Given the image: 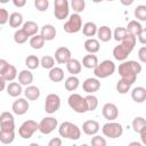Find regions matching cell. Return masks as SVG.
<instances>
[{
    "label": "cell",
    "mask_w": 146,
    "mask_h": 146,
    "mask_svg": "<svg viewBox=\"0 0 146 146\" xmlns=\"http://www.w3.org/2000/svg\"><path fill=\"white\" fill-rule=\"evenodd\" d=\"M97 31H98V27L94 22H87L82 27V33L86 36H89V39L95 36L97 34Z\"/></svg>",
    "instance_id": "31"
},
{
    "label": "cell",
    "mask_w": 146,
    "mask_h": 146,
    "mask_svg": "<svg viewBox=\"0 0 146 146\" xmlns=\"http://www.w3.org/2000/svg\"><path fill=\"white\" fill-rule=\"evenodd\" d=\"M133 15L137 18V21L146 22V5H139V6H137L135 8Z\"/></svg>",
    "instance_id": "38"
},
{
    "label": "cell",
    "mask_w": 146,
    "mask_h": 146,
    "mask_svg": "<svg viewBox=\"0 0 146 146\" xmlns=\"http://www.w3.org/2000/svg\"><path fill=\"white\" fill-rule=\"evenodd\" d=\"M40 65L46 70H51L52 67H55V58L52 56L46 55L40 59Z\"/></svg>",
    "instance_id": "41"
},
{
    "label": "cell",
    "mask_w": 146,
    "mask_h": 146,
    "mask_svg": "<svg viewBox=\"0 0 146 146\" xmlns=\"http://www.w3.org/2000/svg\"><path fill=\"white\" fill-rule=\"evenodd\" d=\"M131 98L135 103H144L146 100V88L136 87L131 91Z\"/></svg>",
    "instance_id": "22"
},
{
    "label": "cell",
    "mask_w": 146,
    "mask_h": 146,
    "mask_svg": "<svg viewBox=\"0 0 146 146\" xmlns=\"http://www.w3.org/2000/svg\"><path fill=\"white\" fill-rule=\"evenodd\" d=\"M71 7L74 10L75 14L82 13L86 8V1L84 0H72L71 1Z\"/></svg>",
    "instance_id": "44"
},
{
    "label": "cell",
    "mask_w": 146,
    "mask_h": 146,
    "mask_svg": "<svg viewBox=\"0 0 146 146\" xmlns=\"http://www.w3.org/2000/svg\"><path fill=\"white\" fill-rule=\"evenodd\" d=\"M136 41H137V38L128 33L125 39L122 42H120L117 46L114 47V49H113V57L116 60H119V62L127 60L128 56L131 54V51L133 50V48L136 46Z\"/></svg>",
    "instance_id": "2"
},
{
    "label": "cell",
    "mask_w": 146,
    "mask_h": 146,
    "mask_svg": "<svg viewBox=\"0 0 146 146\" xmlns=\"http://www.w3.org/2000/svg\"><path fill=\"white\" fill-rule=\"evenodd\" d=\"M98 58L96 55L94 54H89V55H86L83 58H82V65L86 67V68H92L95 70L98 65Z\"/></svg>",
    "instance_id": "29"
},
{
    "label": "cell",
    "mask_w": 146,
    "mask_h": 146,
    "mask_svg": "<svg viewBox=\"0 0 146 146\" xmlns=\"http://www.w3.org/2000/svg\"><path fill=\"white\" fill-rule=\"evenodd\" d=\"M17 76V70L6 59H0V78L7 82H13Z\"/></svg>",
    "instance_id": "7"
},
{
    "label": "cell",
    "mask_w": 146,
    "mask_h": 146,
    "mask_svg": "<svg viewBox=\"0 0 146 146\" xmlns=\"http://www.w3.org/2000/svg\"><path fill=\"white\" fill-rule=\"evenodd\" d=\"M138 58L141 63L146 64V46H143L138 50Z\"/></svg>",
    "instance_id": "48"
},
{
    "label": "cell",
    "mask_w": 146,
    "mask_h": 146,
    "mask_svg": "<svg viewBox=\"0 0 146 146\" xmlns=\"http://www.w3.org/2000/svg\"><path fill=\"white\" fill-rule=\"evenodd\" d=\"M38 130H39V123L38 122H35L34 120H26L18 128V133L23 139H29Z\"/></svg>",
    "instance_id": "8"
},
{
    "label": "cell",
    "mask_w": 146,
    "mask_h": 146,
    "mask_svg": "<svg viewBox=\"0 0 146 146\" xmlns=\"http://www.w3.org/2000/svg\"><path fill=\"white\" fill-rule=\"evenodd\" d=\"M34 6L36 8V10L39 11H46L49 7V1L48 0H35L34 1Z\"/></svg>",
    "instance_id": "46"
},
{
    "label": "cell",
    "mask_w": 146,
    "mask_h": 146,
    "mask_svg": "<svg viewBox=\"0 0 146 146\" xmlns=\"http://www.w3.org/2000/svg\"><path fill=\"white\" fill-rule=\"evenodd\" d=\"M102 132L105 137H108L111 139H115L122 136L123 133V127L122 124L114 122V121H110L107 123H105L102 128Z\"/></svg>",
    "instance_id": "6"
},
{
    "label": "cell",
    "mask_w": 146,
    "mask_h": 146,
    "mask_svg": "<svg viewBox=\"0 0 146 146\" xmlns=\"http://www.w3.org/2000/svg\"><path fill=\"white\" fill-rule=\"evenodd\" d=\"M6 90L10 97H19L21 94L23 92L22 84L19 82H9Z\"/></svg>",
    "instance_id": "28"
},
{
    "label": "cell",
    "mask_w": 146,
    "mask_h": 146,
    "mask_svg": "<svg viewBox=\"0 0 146 146\" xmlns=\"http://www.w3.org/2000/svg\"><path fill=\"white\" fill-rule=\"evenodd\" d=\"M29 146H40V145H39L38 143H31V144H30Z\"/></svg>",
    "instance_id": "56"
},
{
    "label": "cell",
    "mask_w": 146,
    "mask_h": 146,
    "mask_svg": "<svg viewBox=\"0 0 146 146\" xmlns=\"http://www.w3.org/2000/svg\"><path fill=\"white\" fill-rule=\"evenodd\" d=\"M141 72V65L137 60H124L119 65V74L131 86L135 83L138 74Z\"/></svg>",
    "instance_id": "1"
},
{
    "label": "cell",
    "mask_w": 146,
    "mask_h": 146,
    "mask_svg": "<svg viewBox=\"0 0 146 146\" xmlns=\"http://www.w3.org/2000/svg\"><path fill=\"white\" fill-rule=\"evenodd\" d=\"M60 107V97L57 94H49L44 100V111L48 114H54Z\"/></svg>",
    "instance_id": "11"
},
{
    "label": "cell",
    "mask_w": 146,
    "mask_h": 146,
    "mask_svg": "<svg viewBox=\"0 0 146 146\" xmlns=\"http://www.w3.org/2000/svg\"><path fill=\"white\" fill-rule=\"evenodd\" d=\"M80 146H89L88 144H82V145H80Z\"/></svg>",
    "instance_id": "57"
},
{
    "label": "cell",
    "mask_w": 146,
    "mask_h": 146,
    "mask_svg": "<svg viewBox=\"0 0 146 146\" xmlns=\"http://www.w3.org/2000/svg\"><path fill=\"white\" fill-rule=\"evenodd\" d=\"M25 65L29 70H35L40 66V59L35 55H29L25 59Z\"/></svg>",
    "instance_id": "36"
},
{
    "label": "cell",
    "mask_w": 146,
    "mask_h": 146,
    "mask_svg": "<svg viewBox=\"0 0 146 146\" xmlns=\"http://www.w3.org/2000/svg\"><path fill=\"white\" fill-rule=\"evenodd\" d=\"M15 139V131H2L0 130V141L2 144H11Z\"/></svg>",
    "instance_id": "37"
},
{
    "label": "cell",
    "mask_w": 146,
    "mask_h": 146,
    "mask_svg": "<svg viewBox=\"0 0 146 146\" xmlns=\"http://www.w3.org/2000/svg\"><path fill=\"white\" fill-rule=\"evenodd\" d=\"M6 82H7L6 80H3V79L0 78V84H1V90H2V91H3L5 89H7V87H6Z\"/></svg>",
    "instance_id": "53"
},
{
    "label": "cell",
    "mask_w": 146,
    "mask_h": 146,
    "mask_svg": "<svg viewBox=\"0 0 146 146\" xmlns=\"http://www.w3.org/2000/svg\"><path fill=\"white\" fill-rule=\"evenodd\" d=\"M48 146H62V139L59 137H54L48 141Z\"/></svg>",
    "instance_id": "49"
},
{
    "label": "cell",
    "mask_w": 146,
    "mask_h": 146,
    "mask_svg": "<svg viewBox=\"0 0 146 146\" xmlns=\"http://www.w3.org/2000/svg\"><path fill=\"white\" fill-rule=\"evenodd\" d=\"M44 42H46V40L41 36V34H36V35L30 38V46H31L33 49H36V50L43 48Z\"/></svg>",
    "instance_id": "34"
},
{
    "label": "cell",
    "mask_w": 146,
    "mask_h": 146,
    "mask_svg": "<svg viewBox=\"0 0 146 146\" xmlns=\"http://www.w3.org/2000/svg\"><path fill=\"white\" fill-rule=\"evenodd\" d=\"M54 15L57 19L63 21L70 15V5L67 0H55L54 2Z\"/></svg>",
    "instance_id": "10"
},
{
    "label": "cell",
    "mask_w": 146,
    "mask_h": 146,
    "mask_svg": "<svg viewBox=\"0 0 146 146\" xmlns=\"http://www.w3.org/2000/svg\"><path fill=\"white\" fill-rule=\"evenodd\" d=\"M84 98H86V102L88 105V111H90V112L95 111L98 106V98L95 95H87Z\"/></svg>",
    "instance_id": "43"
},
{
    "label": "cell",
    "mask_w": 146,
    "mask_h": 146,
    "mask_svg": "<svg viewBox=\"0 0 146 146\" xmlns=\"http://www.w3.org/2000/svg\"><path fill=\"white\" fill-rule=\"evenodd\" d=\"M139 135H140V140H141V144L144 145V146H146V127L139 132Z\"/></svg>",
    "instance_id": "51"
},
{
    "label": "cell",
    "mask_w": 146,
    "mask_h": 146,
    "mask_svg": "<svg viewBox=\"0 0 146 146\" xmlns=\"http://www.w3.org/2000/svg\"><path fill=\"white\" fill-rule=\"evenodd\" d=\"M58 132H59L60 137L71 139V140H78L81 137V129L76 124H74L70 121H65V122L60 123V125L58 128Z\"/></svg>",
    "instance_id": "3"
},
{
    "label": "cell",
    "mask_w": 146,
    "mask_h": 146,
    "mask_svg": "<svg viewBox=\"0 0 146 146\" xmlns=\"http://www.w3.org/2000/svg\"><path fill=\"white\" fill-rule=\"evenodd\" d=\"M24 95L29 100H36L40 97V89L36 86H29L24 90Z\"/></svg>",
    "instance_id": "30"
},
{
    "label": "cell",
    "mask_w": 146,
    "mask_h": 146,
    "mask_svg": "<svg viewBox=\"0 0 146 146\" xmlns=\"http://www.w3.org/2000/svg\"><path fill=\"white\" fill-rule=\"evenodd\" d=\"M130 88H131V84H130L129 82H127L125 80L120 79V80L117 81V83H116V90H117L119 94L124 95V94H127L128 91H130Z\"/></svg>",
    "instance_id": "42"
},
{
    "label": "cell",
    "mask_w": 146,
    "mask_h": 146,
    "mask_svg": "<svg viewBox=\"0 0 146 146\" xmlns=\"http://www.w3.org/2000/svg\"><path fill=\"white\" fill-rule=\"evenodd\" d=\"M48 76H49V80L52 82H60L64 80V71H63V68L55 66L51 70H49Z\"/></svg>",
    "instance_id": "26"
},
{
    "label": "cell",
    "mask_w": 146,
    "mask_h": 146,
    "mask_svg": "<svg viewBox=\"0 0 146 146\" xmlns=\"http://www.w3.org/2000/svg\"><path fill=\"white\" fill-rule=\"evenodd\" d=\"M91 146H107V143L104 137L96 135L91 138Z\"/></svg>",
    "instance_id": "45"
},
{
    "label": "cell",
    "mask_w": 146,
    "mask_h": 146,
    "mask_svg": "<svg viewBox=\"0 0 146 146\" xmlns=\"http://www.w3.org/2000/svg\"><path fill=\"white\" fill-rule=\"evenodd\" d=\"M22 30H23L29 36L32 38V36H34V35L38 34L39 25H38L35 22H33V21H27V22H25V23L23 24Z\"/></svg>",
    "instance_id": "24"
},
{
    "label": "cell",
    "mask_w": 146,
    "mask_h": 146,
    "mask_svg": "<svg viewBox=\"0 0 146 146\" xmlns=\"http://www.w3.org/2000/svg\"><path fill=\"white\" fill-rule=\"evenodd\" d=\"M29 102L25 98H17L11 105V110L16 115H24L29 111Z\"/></svg>",
    "instance_id": "17"
},
{
    "label": "cell",
    "mask_w": 146,
    "mask_h": 146,
    "mask_svg": "<svg viewBox=\"0 0 146 146\" xmlns=\"http://www.w3.org/2000/svg\"><path fill=\"white\" fill-rule=\"evenodd\" d=\"M13 3H14L15 7L21 8V7H24V6L26 5V0H14Z\"/></svg>",
    "instance_id": "52"
},
{
    "label": "cell",
    "mask_w": 146,
    "mask_h": 146,
    "mask_svg": "<svg viewBox=\"0 0 146 146\" xmlns=\"http://www.w3.org/2000/svg\"><path fill=\"white\" fill-rule=\"evenodd\" d=\"M23 24H24L23 23V15L21 13L15 11V13L10 14V17H9V25H10V27L17 29V27H19Z\"/></svg>",
    "instance_id": "33"
},
{
    "label": "cell",
    "mask_w": 146,
    "mask_h": 146,
    "mask_svg": "<svg viewBox=\"0 0 146 146\" xmlns=\"http://www.w3.org/2000/svg\"><path fill=\"white\" fill-rule=\"evenodd\" d=\"M9 13L7 11L6 8H0V24L1 25H5L7 22H9Z\"/></svg>",
    "instance_id": "47"
},
{
    "label": "cell",
    "mask_w": 146,
    "mask_h": 146,
    "mask_svg": "<svg viewBox=\"0 0 146 146\" xmlns=\"http://www.w3.org/2000/svg\"><path fill=\"white\" fill-rule=\"evenodd\" d=\"M127 35H128V32H127V29H125V27L119 26V27H116V29L114 30V32H113V38H114V40L117 41V42H122V41L125 39Z\"/></svg>",
    "instance_id": "39"
},
{
    "label": "cell",
    "mask_w": 146,
    "mask_h": 146,
    "mask_svg": "<svg viewBox=\"0 0 146 146\" xmlns=\"http://www.w3.org/2000/svg\"><path fill=\"white\" fill-rule=\"evenodd\" d=\"M82 89L88 95H94L100 89V81L97 78H88L82 83Z\"/></svg>",
    "instance_id": "15"
},
{
    "label": "cell",
    "mask_w": 146,
    "mask_h": 146,
    "mask_svg": "<svg viewBox=\"0 0 146 146\" xmlns=\"http://www.w3.org/2000/svg\"><path fill=\"white\" fill-rule=\"evenodd\" d=\"M99 128V123L96 120H87L82 124V131L88 136H96Z\"/></svg>",
    "instance_id": "18"
},
{
    "label": "cell",
    "mask_w": 146,
    "mask_h": 146,
    "mask_svg": "<svg viewBox=\"0 0 146 146\" xmlns=\"http://www.w3.org/2000/svg\"><path fill=\"white\" fill-rule=\"evenodd\" d=\"M138 40L141 44H146V27H143L140 34L138 35Z\"/></svg>",
    "instance_id": "50"
},
{
    "label": "cell",
    "mask_w": 146,
    "mask_h": 146,
    "mask_svg": "<svg viewBox=\"0 0 146 146\" xmlns=\"http://www.w3.org/2000/svg\"><path fill=\"white\" fill-rule=\"evenodd\" d=\"M56 29L55 26H52L51 24H44L42 27H41V31H40V34L41 36L46 40V41H51L56 38Z\"/></svg>",
    "instance_id": "19"
},
{
    "label": "cell",
    "mask_w": 146,
    "mask_h": 146,
    "mask_svg": "<svg viewBox=\"0 0 146 146\" xmlns=\"http://www.w3.org/2000/svg\"><path fill=\"white\" fill-rule=\"evenodd\" d=\"M115 68L116 67L113 60L105 59L97 65V67L94 70V74L97 79H105V78L111 76L115 72Z\"/></svg>",
    "instance_id": "4"
},
{
    "label": "cell",
    "mask_w": 146,
    "mask_h": 146,
    "mask_svg": "<svg viewBox=\"0 0 146 146\" xmlns=\"http://www.w3.org/2000/svg\"><path fill=\"white\" fill-rule=\"evenodd\" d=\"M64 86H65V89H66L67 91H74V90H76V89L79 88V86H80V80H79L78 76L71 75V76H68V78L65 80Z\"/></svg>",
    "instance_id": "32"
},
{
    "label": "cell",
    "mask_w": 146,
    "mask_h": 146,
    "mask_svg": "<svg viewBox=\"0 0 146 146\" xmlns=\"http://www.w3.org/2000/svg\"><path fill=\"white\" fill-rule=\"evenodd\" d=\"M121 3H122V5H125V6H130V5H132V3H133V1H132V0H130V1L121 0Z\"/></svg>",
    "instance_id": "55"
},
{
    "label": "cell",
    "mask_w": 146,
    "mask_h": 146,
    "mask_svg": "<svg viewBox=\"0 0 146 146\" xmlns=\"http://www.w3.org/2000/svg\"><path fill=\"white\" fill-rule=\"evenodd\" d=\"M82 27H83L82 26V18L79 14H75V13L70 15L67 22L63 26V29L66 33H78Z\"/></svg>",
    "instance_id": "9"
},
{
    "label": "cell",
    "mask_w": 146,
    "mask_h": 146,
    "mask_svg": "<svg viewBox=\"0 0 146 146\" xmlns=\"http://www.w3.org/2000/svg\"><path fill=\"white\" fill-rule=\"evenodd\" d=\"M57 125H58L57 119L52 116H47L39 122V131L43 135H49L57 128Z\"/></svg>",
    "instance_id": "12"
},
{
    "label": "cell",
    "mask_w": 146,
    "mask_h": 146,
    "mask_svg": "<svg viewBox=\"0 0 146 146\" xmlns=\"http://www.w3.org/2000/svg\"><path fill=\"white\" fill-rule=\"evenodd\" d=\"M0 130L2 131H15V120L11 113L2 112L0 114Z\"/></svg>",
    "instance_id": "13"
},
{
    "label": "cell",
    "mask_w": 146,
    "mask_h": 146,
    "mask_svg": "<svg viewBox=\"0 0 146 146\" xmlns=\"http://www.w3.org/2000/svg\"><path fill=\"white\" fill-rule=\"evenodd\" d=\"M97 36H98V40L99 41H102V42H108L113 38V32H112V30L108 26L103 25V26L98 27Z\"/></svg>",
    "instance_id": "21"
},
{
    "label": "cell",
    "mask_w": 146,
    "mask_h": 146,
    "mask_svg": "<svg viewBox=\"0 0 146 146\" xmlns=\"http://www.w3.org/2000/svg\"><path fill=\"white\" fill-rule=\"evenodd\" d=\"M54 58L58 64H67L70 59H72L71 50L67 47H59L56 49Z\"/></svg>",
    "instance_id": "16"
},
{
    "label": "cell",
    "mask_w": 146,
    "mask_h": 146,
    "mask_svg": "<svg viewBox=\"0 0 146 146\" xmlns=\"http://www.w3.org/2000/svg\"><path fill=\"white\" fill-rule=\"evenodd\" d=\"M67 103H68V106L76 113H80V114H83L86 112H88V105H87V102H86V98L82 97L81 95L79 94H71L68 96V99H67Z\"/></svg>",
    "instance_id": "5"
},
{
    "label": "cell",
    "mask_w": 146,
    "mask_h": 146,
    "mask_svg": "<svg viewBox=\"0 0 146 146\" xmlns=\"http://www.w3.org/2000/svg\"><path fill=\"white\" fill-rule=\"evenodd\" d=\"M132 130L135 132H140L145 127H146V120L143 117V116H136L133 120H132Z\"/></svg>",
    "instance_id": "35"
},
{
    "label": "cell",
    "mask_w": 146,
    "mask_h": 146,
    "mask_svg": "<svg viewBox=\"0 0 146 146\" xmlns=\"http://www.w3.org/2000/svg\"><path fill=\"white\" fill-rule=\"evenodd\" d=\"M66 68L68 71V73H71L72 75H76L81 72V68H82V64L79 59L76 58H72L70 59V62L66 64Z\"/></svg>",
    "instance_id": "27"
},
{
    "label": "cell",
    "mask_w": 146,
    "mask_h": 146,
    "mask_svg": "<svg viewBox=\"0 0 146 146\" xmlns=\"http://www.w3.org/2000/svg\"><path fill=\"white\" fill-rule=\"evenodd\" d=\"M103 116L110 121H114L119 116V108L114 103H106L102 108Z\"/></svg>",
    "instance_id": "14"
},
{
    "label": "cell",
    "mask_w": 146,
    "mask_h": 146,
    "mask_svg": "<svg viewBox=\"0 0 146 146\" xmlns=\"http://www.w3.org/2000/svg\"><path fill=\"white\" fill-rule=\"evenodd\" d=\"M127 32L129 33V34H131V35H133V36H136V38H138V35L140 34V32H141V30H143V26H141V24L137 21V19H133V21H130L129 23H128V25H127Z\"/></svg>",
    "instance_id": "25"
},
{
    "label": "cell",
    "mask_w": 146,
    "mask_h": 146,
    "mask_svg": "<svg viewBox=\"0 0 146 146\" xmlns=\"http://www.w3.org/2000/svg\"><path fill=\"white\" fill-rule=\"evenodd\" d=\"M128 146H144V145L139 141H131V143L128 144Z\"/></svg>",
    "instance_id": "54"
},
{
    "label": "cell",
    "mask_w": 146,
    "mask_h": 146,
    "mask_svg": "<svg viewBox=\"0 0 146 146\" xmlns=\"http://www.w3.org/2000/svg\"><path fill=\"white\" fill-rule=\"evenodd\" d=\"M33 73L31 72V70H22L19 73H18V82L22 84V86H31L32 82H33Z\"/></svg>",
    "instance_id": "20"
},
{
    "label": "cell",
    "mask_w": 146,
    "mask_h": 146,
    "mask_svg": "<svg viewBox=\"0 0 146 146\" xmlns=\"http://www.w3.org/2000/svg\"><path fill=\"white\" fill-rule=\"evenodd\" d=\"M29 38H30V36H29L22 29L16 30L15 33H14V41H15L16 43H18V44H23V43H25V42L27 41Z\"/></svg>",
    "instance_id": "40"
},
{
    "label": "cell",
    "mask_w": 146,
    "mask_h": 146,
    "mask_svg": "<svg viewBox=\"0 0 146 146\" xmlns=\"http://www.w3.org/2000/svg\"><path fill=\"white\" fill-rule=\"evenodd\" d=\"M84 49L89 52V54H96L99 51L100 49V43H99V40L98 39H95V38H88L86 41H84Z\"/></svg>",
    "instance_id": "23"
}]
</instances>
